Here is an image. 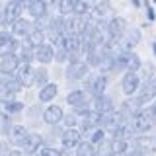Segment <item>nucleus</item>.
Returning a JSON list of instances; mask_svg holds the SVG:
<instances>
[{"label":"nucleus","instance_id":"obj_3","mask_svg":"<svg viewBox=\"0 0 156 156\" xmlns=\"http://www.w3.org/2000/svg\"><path fill=\"white\" fill-rule=\"evenodd\" d=\"M105 88H107V78L104 74H94L92 78H88L86 82V90L92 98H100L105 94Z\"/></svg>","mask_w":156,"mask_h":156},{"label":"nucleus","instance_id":"obj_37","mask_svg":"<svg viewBox=\"0 0 156 156\" xmlns=\"http://www.w3.org/2000/svg\"><path fill=\"white\" fill-rule=\"evenodd\" d=\"M150 139H152L154 143H156V131H154V133H152V136H150Z\"/></svg>","mask_w":156,"mask_h":156},{"label":"nucleus","instance_id":"obj_38","mask_svg":"<svg viewBox=\"0 0 156 156\" xmlns=\"http://www.w3.org/2000/svg\"><path fill=\"white\" fill-rule=\"evenodd\" d=\"M152 51H154V55H156V41L152 43Z\"/></svg>","mask_w":156,"mask_h":156},{"label":"nucleus","instance_id":"obj_30","mask_svg":"<svg viewBox=\"0 0 156 156\" xmlns=\"http://www.w3.org/2000/svg\"><path fill=\"white\" fill-rule=\"evenodd\" d=\"M37 156H62V152H58L57 148H51V146H41L37 150Z\"/></svg>","mask_w":156,"mask_h":156},{"label":"nucleus","instance_id":"obj_28","mask_svg":"<svg viewBox=\"0 0 156 156\" xmlns=\"http://www.w3.org/2000/svg\"><path fill=\"white\" fill-rule=\"evenodd\" d=\"M18 58H20L22 62H29V61L33 58V49L29 47V45H26V43H22V51H20Z\"/></svg>","mask_w":156,"mask_h":156},{"label":"nucleus","instance_id":"obj_29","mask_svg":"<svg viewBox=\"0 0 156 156\" xmlns=\"http://www.w3.org/2000/svg\"><path fill=\"white\" fill-rule=\"evenodd\" d=\"M23 109V104L22 101H6L4 104V111H8V113H18V111H22Z\"/></svg>","mask_w":156,"mask_h":156},{"label":"nucleus","instance_id":"obj_19","mask_svg":"<svg viewBox=\"0 0 156 156\" xmlns=\"http://www.w3.org/2000/svg\"><path fill=\"white\" fill-rule=\"evenodd\" d=\"M27 8H29V14L35 20L41 16H47V2H43V0H29Z\"/></svg>","mask_w":156,"mask_h":156},{"label":"nucleus","instance_id":"obj_25","mask_svg":"<svg viewBox=\"0 0 156 156\" xmlns=\"http://www.w3.org/2000/svg\"><path fill=\"white\" fill-rule=\"evenodd\" d=\"M76 156H96V146L90 144L88 140H86V143H78Z\"/></svg>","mask_w":156,"mask_h":156},{"label":"nucleus","instance_id":"obj_11","mask_svg":"<svg viewBox=\"0 0 156 156\" xmlns=\"http://www.w3.org/2000/svg\"><path fill=\"white\" fill-rule=\"evenodd\" d=\"M35 27L29 20H23V18H20L16 20V22L12 23V37H18V39H26L29 33H31V29Z\"/></svg>","mask_w":156,"mask_h":156},{"label":"nucleus","instance_id":"obj_18","mask_svg":"<svg viewBox=\"0 0 156 156\" xmlns=\"http://www.w3.org/2000/svg\"><path fill=\"white\" fill-rule=\"evenodd\" d=\"M62 119V109L58 105H49L45 111H43V121L49 125H57L58 121Z\"/></svg>","mask_w":156,"mask_h":156},{"label":"nucleus","instance_id":"obj_8","mask_svg":"<svg viewBox=\"0 0 156 156\" xmlns=\"http://www.w3.org/2000/svg\"><path fill=\"white\" fill-rule=\"evenodd\" d=\"M139 41H140V31L139 29H127L123 33V37L117 41L119 43V51H131Z\"/></svg>","mask_w":156,"mask_h":156},{"label":"nucleus","instance_id":"obj_16","mask_svg":"<svg viewBox=\"0 0 156 156\" xmlns=\"http://www.w3.org/2000/svg\"><path fill=\"white\" fill-rule=\"evenodd\" d=\"M78 143H80V133H78L76 129H66L61 136V144H62V148H66V150L78 146Z\"/></svg>","mask_w":156,"mask_h":156},{"label":"nucleus","instance_id":"obj_6","mask_svg":"<svg viewBox=\"0 0 156 156\" xmlns=\"http://www.w3.org/2000/svg\"><path fill=\"white\" fill-rule=\"evenodd\" d=\"M154 98H156V78H150L148 82H144V86H143V90H140V94L136 96L135 104L140 107V105L148 104L150 100H154Z\"/></svg>","mask_w":156,"mask_h":156},{"label":"nucleus","instance_id":"obj_15","mask_svg":"<svg viewBox=\"0 0 156 156\" xmlns=\"http://www.w3.org/2000/svg\"><path fill=\"white\" fill-rule=\"evenodd\" d=\"M92 109H94L96 113H107V111H113V101H111V98H107L104 94V96L92 100Z\"/></svg>","mask_w":156,"mask_h":156},{"label":"nucleus","instance_id":"obj_21","mask_svg":"<svg viewBox=\"0 0 156 156\" xmlns=\"http://www.w3.org/2000/svg\"><path fill=\"white\" fill-rule=\"evenodd\" d=\"M94 0H76L74 2V16H88L94 8Z\"/></svg>","mask_w":156,"mask_h":156},{"label":"nucleus","instance_id":"obj_20","mask_svg":"<svg viewBox=\"0 0 156 156\" xmlns=\"http://www.w3.org/2000/svg\"><path fill=\"white\" fill-rule=\"evenodd\" d=\"M41 144H43L41 135H29V139L26 140V144H23L22 148H23V152H27V154H35L37 150L41 148Z\"/></svg>","mask_w":156,"mask_h":156},{"label":"nucleus","instance_id":"obj_26","mask_svg":"<svg viewBox=\"0 0 156 156\" xmlns=\"http://www.w3.org/2000/svg\"><path fill=\"white\" fill-rule=\"evenodd\" d=\"M109 12V2L107 0H101V2H96L94 8H92V16H98V18H104L105 14Z\"/></svg>","mask_w":156,"mask_h":156},{"label":"nucleus","instance_id":"obj_32","mask_svg":"<svg viewBox=\"0 0 156 156\" xmlns=\"http://www.w3.org/2000/svg\"><path fill=\"white\" fill-rule=\"evenodd\" d=\"M65 123H66V125H68V127H70V129H72V125H76V123H78V121H76V115H68Z\"/></svg>","mask_w":156,"mask_h":156},{"label":"nucleus","instance_id":"obj_14","mask_svg":"<svg viewBox=\"0 0 156 156\" xmlns=\"http://www.w3.org/2000/svg\"><path fill=\"white\" fill-rule=\"evenodd\" d=\"M139 82H140V78L136 72H127L123 76V92L127 96H133L139 90Z\"/></svg>","mask_w":156,"mask_h":156},{"label":"nucleus","instance_id":"obj_34","mask_svg":"<svg viewBox=\"0 0 156 156\" xmlns=\"http://www.w3.org/2000/svg\"><path fill=\"white\" fill-rule=\"evenodd\" d=\"M6 156H23V152H20V150H12V152H8Z\"/></svg>","mask_w":156,"mask_h":156},{"label":"nucleus","instance_id":"obj_13","mask_svg":"<svg viewBox=\"0 0 156 156\" xmlns=\"http://www.w3.org/2000/svg\"><path fill=\"white\" fill-rule=\"evenodd\" d=\"M66 74L70 80H80V78H84L88 74V65L82 61H72L70 65H68V70Z\"/></svg>","mask_w":156,"mask_h":156},{"label":"nucleus","instance_id":"obj_39","mask_svg":"<svg viewBox=\"0 0 156 156\" xmlns=\"http://www.w3.org/2000/svg\"><path fill=\"white\" fill-rule=\"evenodd\" d=\"M131 2H133V4H135V6H139V0H131Z\"/></svg>","mask_w":156,"mask_h":156},{"label":"nucleus","instance_id":"obj_10","mask_svg":"<svg viewBox=\"0 0 156 156\" xmlns=\"http://www.w3.org/2000/svg\"><path fill=\"white\" fill-rule=\"evenodd\" d=\"M33 58H37L39 62L47 65V62H51L55 58V47L49 45V43H41V45H37L33 49Z\"/></svg>","mask_w":156,"mask_h":156},{"label":"nucleus","instance_id":"obj_27","mask_svg":"<svg viewBox=\"0 0 156 156\" xmlns=\"http://www.w3.org/2000/svg\"><path fill=\"white\" fill-rule=\"evenodd\" d=\"M74 2L76 0H58V12L62 18L68 14H74Z\"/></svg>","mask_w":156,"mask_h":156},{"label":"nucleus","instance_id":"obj_9","mask_svg":"<svg viewBox=\"0 0 156 156\" xmlns=\"http://www.w3.org/2000/svg\"><path fill=\"white\" fill-rule=\"evenodd\" d=\"M20 66V58L16 53H8V55H0V74H12Z\"/></svg>","mask_w":156,"mask_h":156},{"label":"nucleus","instance_id":"obj_40","mask_svg":"<svg viewBox=\"0 0 156 156\" xmlns=\"http://www.w3.org/2000/svg\"><path fill=\"white\" fill-rule=\"evenodd\" d=\"M150 2H152V4H156V0H150Z\"/></svg>","mask_w":156,"mask_h":156},{"label":"nucleus","instance_id":"obj_31","mask_svg":"<svg viewBox=\"0 0 156 156\" xmlns=\"http://www.w3.org/2000/svg\"><path fill=\"white\" fill-rule=\"evenodd\" d=\"M33 82H35V84H43V86H45V82H47V70H45V68L35 70V78H33Z\"/></svg>","mask_w":156,"mask_h":156},{"label":"nucleus","instance_id":"obj_2","mask_svg":"<svg viewBox=\"0 0 156 156\" xmlns=\"http://www.w3.org/2000/svg\"><path fill=\"white\" fill-rule=\"evenodd\" d=\"M115 68H127V72H136L140 68V58L133 51H121L115 55Z\"/></svg>","mask_w":156,"mask_h":156},{"label":"nucleus","instance_id":"obj_22","mask_svg":"<svg viewBox=\"0 0 156 156\" xmlns=\"http://www.w3.org/2000/svg\"><path fill=\"white\" fill-rule=\"evenodd\" d=\"M43 39H45V33H43L41 29L33 27V29H31V33H29V35L26 37V41H23V43H26V45H29L31 49H35L37 45H41V43H43Z\"/></svg>","mask_w":156,"mask_h":156},{"label":"nucleus","instance_id":"obj_1","mask_svg":"<svg viewBox=\"0 0 156 156\" xmlns=\"http://www.w3.org/2000/svg\"><path fill=\"white\" fill-rule=\"evenodd\" d=\"M129 123H131L135 133H146V131H150L154 127L156 121H154L152 113H150V109H139Z\"/></svg>","mask_w":156,"mask_h":156},{"label":"nucleus","instance_id":"obj_5","mask_svg":"<svg viewBox=\"0 0 156 156\" xmlns=\"http://www.w3.org/2000/svg\"><path fill=\"white\" fill-rule=\"evenodd\" d=\"M22 90V86H20V82L16 78H12V80H4L2 84H0V101H12V98L18 94V92Z\"/></svg>","mask_w":156,"mask_h":156},{"label":"nucleus","instance_id":"obj_12","mask_svg":"<svg viewBox=\"0 0 156 156\" xmlns=\"http://www.w3.org/2000/svg\"><path fill=\"white\" fill-rule=\"evenodd\" d=\"M8 136H10V143H12L14 146H23V144H26V140L29 139V133H27L26 127L14 125V127H10Z\"/></svg>","mask_w":156,"mask_h":156},{"label":"nucleus","instance_id":"obj_7","mask_svg":"<svg viewBox=\"0 0 156 156\" xmlns=\"http://www.w3.org/2000/svg\"><path fill=\"white\" fill-rule=\"evenodd\" d=\"M33 78H35V70L31 68L29 62H22L16 68V80L20 82V86H31Z\"/></svg>","mask_w":156,"mask_h":156},{"label":"nucleus","instance_id":"obj_36","mask_svg":"<svg viewBox=\"0 0 156 156\" xmlns=\"http://www.w3.org/2000/svg\"><path fill=\"white\" fill-rule=\"evenodd\" d=\"M12 2H20V4H23V2H29V0H12Z\"/></svg>","mask_w":156,"mask_h":156},{"label":"nucleus","instance_id":"obj_4","mask_svg":"<svg viewBox=\"0 0 156 156\" xmlns=\"http://www.w3.org/2000/svg\"><path fill=\"white\" fill-rule=\"evenodd\" d=\"M20 14H22V4L10 0L4 8H0V23H14L16 20H20Z\"/></svg>","mask_w":156,"mask_h":156},{"label":"nucleus","instance_id":"obj_24","mask_svg":"<svg viewBox=\"0 0 156 156\" xmlns=\"http://www.w3.org/2000/svg\"><path fill=\"white\" fill-rule=\"evenodd\" d=\"M88 135H90V140H88V143L94 144V146H98L100 143H104V140H105V133H104L101 127H96V129L88 131Z\"/></svg>","mask_w":156,"mask_h":156},{"label":"nucleus","instance_id":"obj_33","mask_svg":"<svg viewBox=\"0 0 156 156\" xmlns=\"http://www.w3.org/2000/svg\"><path fill=\"white\" fill-rule=\"evenodd\" d=\"M148 109H150V113H152V117H154V121H156V101H154V104H152V105L148 107Z\"/></svg>","mask_w":156,"mask_h":156},{"label":"nucleus","instance_id":"obj_35","mask_svg":"<svg viewBox=\"0 0 156 156\" xmlns=\"http://www.w3.org/2000/svg\"><path fill=\"white\" fill-rule=\"evenodd\" d=\"M146 12H148V20H154V12H152V8H146Z\"/></svg>","mask_w":156,"mask_h":156},{"label":"nucleus","instance_id":"obj_41","mask_svg":"<svg viewBox=\"0 0 156 156\" xmlns=\"http://www.w3.org/2000/svg\"><path fill=\"white\" fill-rule=\"evenodd\" d=\"M43 2H51V0H43Z\"/></svg>","mask_w":156,"mask_h":156},{"label":"nucleus","instance_id":"obj_23","mask_svg":"<svg viewBox=\"0 0 156 156\" xmlns=\"http://www.w3.org/2000/svg\"><path fill=\"white\" fill-rule=\"evenodd\" d=\"M57 84H45L41 88V92H39V100L41 101H51L53 98L57 96Z\"/></svg>","mask_w":156,"mask_h":156},{"label":"nucleus","instance_id":"obj_17","mask_svg":"<svg viewBox=\"0 0 156 156\" xmlns=\"http://www.w3.org/2000/svg\"><path fill=\"white\" fill-rule=\"evenodd\" d=\"M16 45H18V43L14 41L12 33H6V31L0 33V55H8V53H14V51H16Z\"/></svg>","mask_w":156,"mask_h":156}]
</instances>
